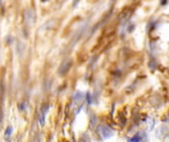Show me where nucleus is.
<instances>
[{"label":"nucleus","mask_w":169,"mask_h":142,"mask_svg":"<svg viewBox=\"0 0 169 142\" xmlns=\"http://www.w3.org/2000/svg\"><path fill=\"white\" fill-rule=\"evenodd\" d=\"M140 140H142V138H141L140 135H136V136L133 137V138L130 139V141H140Z\"/></svg>","instance_id":"obj_6"},{"label":"nucleus","mask_w":169,"mask_h":142,"mask_svg":"<svg viewBox=\"0 0 169 142\" xmlns=\"http://www.w3.org/2000/svg\"><path fill=\"white\" fill-rule=\"evenodd\" d=\"M87 99H88V103L89 104H91V100H90V95L87 94Z\"/></svg>","instance_id":"obj_7"},{"label":"nucleus","mask_w":169,"mask_h":142,"mask_svg":"<svg viewBox=\"0 0 169 142\" xmlns=\"http://www.w3.org/2000/svg\"><path fill=\"white\" fill-rule=\"evenodd\" d=\"M161 4H162V5H164V4H166V0H163V1H161Z\"/></svg>","instance_id":"obj_8"},{"label":"nucleus","mask_w":169,"mask_h":142,"mask_svg":"<svg viewBox=\"0 0 169 142\" xmlns=\"http://www.w3.org/2000/svg\"><path fill=\"white\" fill-rule=\"evenodd\" d=\"M155 121L152 118H146V126H148V130H152V128L154 127Z\"/></svg>","instance_id":"obj_4"},{"label":"nucleus","mask_w":169,"mask_h":142,"mask_svg":"<svg viewBox=\"0 0 169 142\" xmlns=\"http://www.w3.org/2000/svg\"><path fill=\"white\" fill-rule=\"evenodd\" d=\"M11 132H12V127L9 126L7 129H6V131H5V138H7L8 136L11 135Z\"/></svg>","instance_id":"obj_5"},{"label":"nucleus","mask_w":169,"mask_h":142,"mask_svg":"<svg viewBox=\"0 0 169 142\" xmlns=\"http://www.w3.org/2000/svg\"><path fill=\"white\" fill-rule=\"evenodd\" d=\"M98 131H99L100 135L103 137L104 139L109 138V137H111L114 134V131L111 129L110 127L106 126V125H100L99 128H98Z\"/></svg>","instance_id":"obj_1"},{"label":"nucleus","mask_w":169,"mask_h":142,"mask_svg":"<svg viewBox=\"0 0 169 142\" xmlns=\"http://www.w3.org/2000/svg\"><path fill=\"white\" fill-rule=\"evenodd\" d=\"M48 105H44L42 106L41 112H40V118H39L41 125H44V118H46V114L48 113Z\"/></svg>","instance_id":"obj_2"},{"label":"nucleus","mask_w":169,"mask_h":142,"mask_svg":"<svg viewBox=\"0 0 169 142\" xmlns=\"http://www.w3.org/2000/svg\"><path fill=\"white\" fill-rule=\"evenodd\" d=\"M70 66H71V62L70 61H67V62H64L63 64H62L60 67V69H59V71H60V74H65L67 71L69 70V68H70Z\"/></svg>","instance_id":"obj_3"},{"label":"nucleus","mask_w":169,"mask_h":142,"mask_svg":"<svg viewBox=\"0 0 169 142\" xmlns=\"http://www.w3.org/2000/svg\"><path fill=\"white\" fill-rule=\"evenodd\" d=\"M78 1H79V0H75V1H74V3H73L74 5H76V4H77V2H78Z\"/></svg>","instance_id":"obj_9"}]
</instances>
